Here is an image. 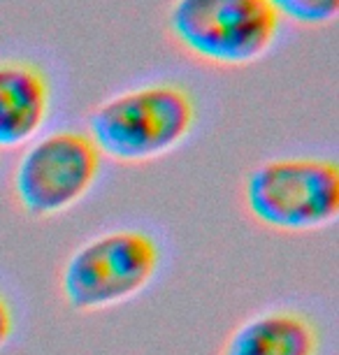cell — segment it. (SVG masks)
I'll use <instances>...</instances> for the list:
<instances>
[{
  "label": "cell",
  "instance_id": "1",
  "mask_svg": "<svg viewBox=\"0 0 339 355\" xmlns=\"http://www.w3.org/2000/svg\"><path fill=\"white\" fill-rule=\"evenodd\" d=\"M198 121L195 100L184 86L158 82L121 91L93 110L89 135L116 163H149L179 149Z\"/></svg>",
  "mask_w": 339,
  "mask_h": 355
},
{
  "label": "cell",
  "instance_id": "2",
  "mask_svg": "<svg viewBox=\"0 0 339 355\" xmlns=\"http://www.w3.org/2000/svg\"><path fill=\"white\" fill-rule=\"evenodd\" d=\"M161 270V246L149 232L119 227L86 239L61 270V297L77 313L105 311L147 291Z\"/></svg>",
  "mask_w": 339,
  "mask_h": 355
},
{
  "label": "cell",
  "instance_id": "3",
  "mask_svg": "<svg viewBox=\"0 0 339 355\" xmlns=\"http://www.w3.org/2000/svg\"><path fill=\"white\" fill-rule=\"evenodd\" d=\"M244 207L275 232H314L339 216V170L325 158H275L251 170Z\"/></svg>",
  "mask_w": 339,
  "mask_h": 355
},
{
  "label": "cell",
  "instance_id": "4",
  "mask_svg": "<svg viewBox=\"0 0 339 355\" xmlns=\"http://www.w3.org/2000/svg\"><path fill=\"white\" fill-rule=\"evenodd\" d=\"M270 0H175L170 33L191 56L221 68L263 58L279 33Z\"/></svg>",
  "mask_w": 339,
  "mask_h": 355
},
{
  "label": "cell",
  "instance_id": "5",
  "mask_svg": "<svg viewBox=\"0 0 339 355\" xmlns=\"http://www.w3.org/2000/svg\"><path fill=\"white\" fill-rule=\"evenodd\" d=\"M101 165V151L86 132H46L33 139L19 158L12 177L15 198L33 218L58 216L89 196Z\"/></svg>",
  "mask_w": 339,
  "mask_h": 355
},
{
  "label": "cell",
  "instance_id": "6",
  "mask_svg": "<svg viewBox=\"0 0 339 355\" xmlns=\"http://www.w3.org/2000/svg\"><path fill=\"white\" fill-rule=\"evenodd\" d=\"M51 110L49 79L26 61L0 63V149L31 144Z\"/></svg>",
  "mask_w": 339,
  "mask_h": 355
},
{
  "label": "cell",
  "instance_id": "7",
  "mask_svg": "<svg viewBox=\"0 0 339 355\" xmlns=\"http://www.w3.org/2000/svg\"><path fill=\"white\" fill-rule=\"evenodd\" d=\"M321 332L297 309H268L242 320L225 339L221 355H318Z\"/></svg>",
  "mask_w": 339,
  "mask_h": 355
},
{
  "label": "cell",
  "instance_id": "8",
  "mask_svg": "<svg viewBox=\"0 0 339 355\" xmlns=\"http://www.w3.org/2000/svg\"><path fill=\"white\" fill-rule=\"evenodd\" d=\"M279 19L300 26H325L337 17L339 0H270Z\"/></svg>",
  "mask_w": 339,
  "mask_h": 355
},
{
  "label": "cell",
  "instance_id": "9",
  "mask_svg": "<svg viewBox=\"0 0 339 355\" xmlns=\"http://www.w3.org/2000/svg\"><path fill=\"white\" fill-rule=\"evenodd\" d=\"M12 334H15V313H12L10 302L0 293V348L8 346Z\"/></svg>",
  "mask_w": 339,
  "mask_h": 355
}]
</instances>
